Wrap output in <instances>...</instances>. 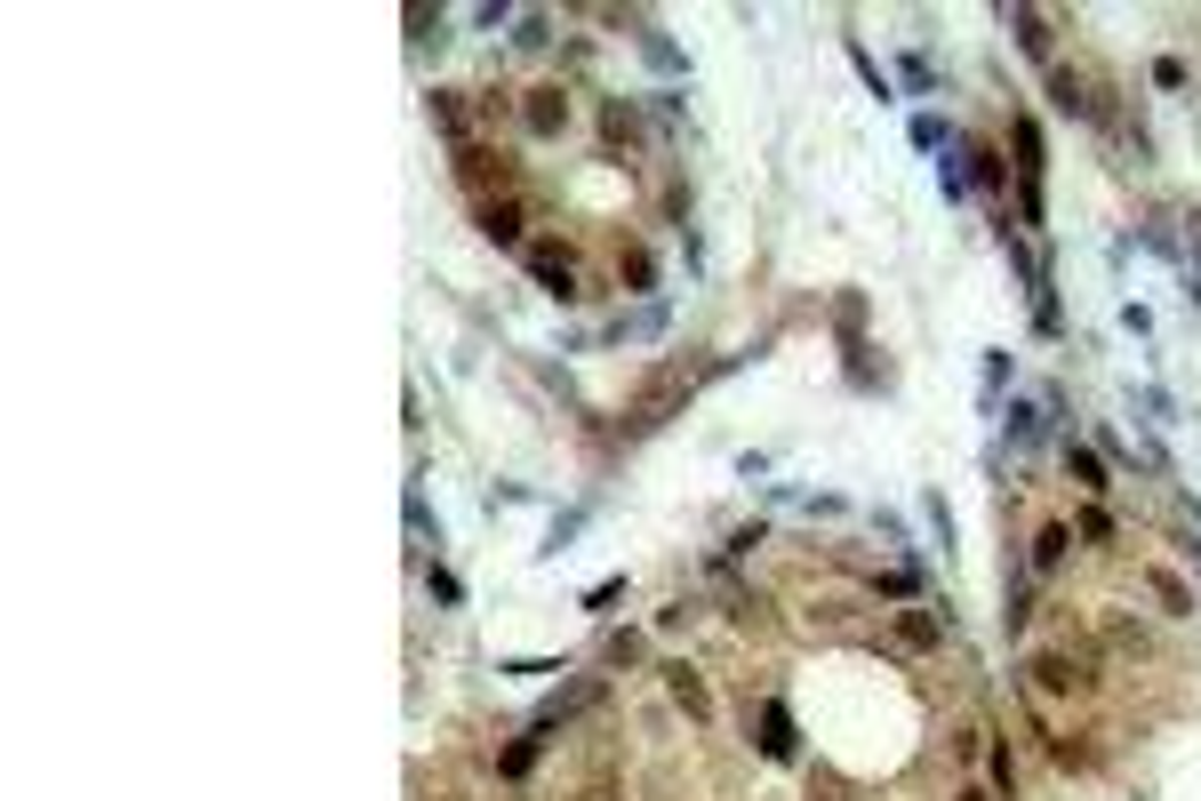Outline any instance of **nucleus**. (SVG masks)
<instances>
[{"label": "nucleus", "mask_w": 1201, "mask_h": 801, "mask_svg": "<svg viewBox=\"0 0 1201 801\" xmlns=\"http://www.w3.org/2000/svg\"><path fill=\"white\" fill-rule=\"evenodd\" d=\"M681 400H690V370H658L641 385V400H633V433H649V425H665Z\"/></svg>", "instance_id": "f257e3e1"}, {"label": "nucleus", "mask_w": 1201, "mask_h": 801, "mask_svg": "<svg viewBox=\"0 0 1201 801\" xmlns=\"http://www.w3.org/2000/svg\"><path fill=\"white\" fill-rule=\"evenodd\" d=\"M521 121H529V137H561V128H569V96L561 89H529Z\"/></svg>", "instance_id": "f03ea898"}, {"label": "nucleus", "mask_w": 1201, "mask_h": 801, "mask_svg": "<svg viewBox=\"0 0 1201 801\" xmlns=\"http://www.w3.org/2000/svg\"><path fill=\"white\" fill-rule=\"evenodd\" d=\"M529 273L553 289V297H577V264H569V249H553V241H537V249H529Z\"/></svg>", "instance_id": "7ed1b4c3"}, {"label": "nucleus", "mask_w": 1201, "mask_h": 801, "mask_svg": "<svg viewBox=\"0 0 1201 801\" xmlns=\"http://www.w3.org/2000/svg\"><path fill=\"white\" fill-rule=\"evenodd\" d=\"M1034 682H1042L1049 697H1066V689H1081L1089 674H1081V665H1074L1066 649H1049V657H1034Z\"/></svg>", "instance_id": "20e7f679"}, {"label": "nucleus", "mask_w": 1201, "mask_h": 801, "mask_svg": "<svg viewBox=\"0 0 1201 801\" xmlns=\"http://www.w3.org/2000/svg\"><path fill=\"white\" fill-rule=\"evenodd\" d=\"M898 642H905V649H938L945 625H938L930 610H898Z\"/></svg>", "instance_id": "39448f33"}, {"label": "nucleus", "mask_w": 1201, "mask_h": 801, "mask_svg": "<svg viewBox=\"0 0 1201 801\" xmlns=\"http://www.w3.org/2000/svg\"><path fill=\"white\" fill-rule=\"evenodd\" d=\"M762 753H769V761H785V753H794V714H785V706H769V714H762Z\"/></svg>", "instance_id": "423d86ee"}, {"label": "nucleus", "mask_w": 1201, "mask_h": 801, "mask_svg": "<svg viewBox=\"0 0 1201 801\" xmlns=\"http://www.w3.org/2000/svg\"><path fill=\"white\" fill-rule=\"evenodd\" d=\"M665 682H673V697H681V706H690V714H697V721H705V714H713V697H705V682H697V674H690V665H665Z\"/></svg>", "instance_id": "0eeeda50"}, {"label": "nucleus", "mask_w": 1201, "mask_h": 801, "mask_svg": "<svg viewBox=\"0 0 1201 801\" xmlns=\"http://www.w3.org/2000/svg\"><path fill=\"white\" fill-rule=\"evenodd\" d=\"M1146 585H1153V601H1161V610H1170V617H1186V610H1193L1186 578H1170V570H1146Z\"/></svg>", "instance_id": "6e6552de"}, {"label": "nucleus", "mask_w": 1201, "mask_h": 801, "mask_svg": "<svg viewBox=\"0 0 1201 801\" xmlns=\"http://www.w3.org/2000/svg\"><path fill=\"white\" fill-rule=\"evenodd\" d=\"M480 232H489V241H521V209H513V200H489V209H480Z\"/></svg>", "instance_id": "1a4fd4ad"}, {"label": "nucleus", "mask_w": 1201, "mask_h": 801, "mask_svg": "<svg viewBox=\"0 0 1201 801\" xmlns=\"http://www.w3.org/2000/svg\"><path fill=\"white\" fill-rule=\"evenodd\" d=\"M1066 465H1074L1081 489H1106V465H1097V449H1066Z\"/></svg>", "instance_id": "9d476101"}, {"label": "nucleus", "mask_w": 1201, "mask_h": 801, "mask_svg": "<svg viewBox=\"0 0 1201 801\" xmlns=\"http://www.w3.org/2000/svg\"><path fill=\"white\" fill-rule=\"evenodd\" d=\"M1066 545H1074L1066 529H1042V545H1034V561H1042V570H1057V561H1066Z\"/></svg>", "instance_id": "9b49d317"}, {"label": "nucleus", "mask_w": 1201, "mask_h": 801, "mask_svg": "<svg viewBox=\"0 0 1201 801\" xmlns=\"http://www.w3.org/2000/svg\"><path fill=\"white\" fill-rule=\"evenodd\" d=\"M1017 41H1025V49H1034V56L1049 49V32H1042V17H1034V9H1017Z\"/></svg>", "instance_id": "f8f14e48"}, {"label": "nucleus", "mask_w": 1201, "mask_h": 801, "mask_svg": "<svg viewBox=\"0 0 1201 801\" xmlns=\"http://www.w3.org/2000/svg\"><path fill=\"white\" fill-rule=\"evenodd\" d=\"M1049 89H1057V105H1066V113H1081V105H1089V96H1081V81H1074V73H1057Z\"/></svg>", "instance_id": "ddd939ff"}, {"label": "nucleus", "mask_w": 1201, "mask_h": 801, "mask_svg": "<svg viewBox=\"0 0 1201 801\" xmlns=\"http://www.w3.org/2000/svg\"><path fill=\"white\" fill-rule=\"evenodd\" d=\"M529 761H537V738H521V746L505 753V778H529Z\"/></svg>", "instance_id": "4468645a"}, {"label": "nucleus", "mask_w": 1201, "mask_h": 801, "mask_svg": "<svg viewBox=\"0 0 1201 801\" xmlns=\"http://www.w3.org/2000/svg\"><path fill=\"white\" fill-rule=\"evenodd\" d=\"M961 801H985V793H961Z\"/></svg>", "instance_id": "2eb2a0df"}]
</instances>
